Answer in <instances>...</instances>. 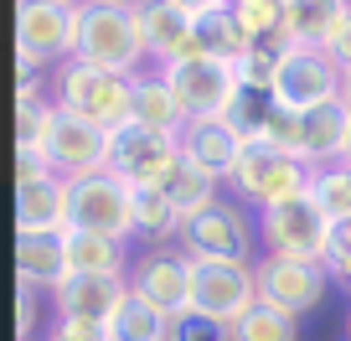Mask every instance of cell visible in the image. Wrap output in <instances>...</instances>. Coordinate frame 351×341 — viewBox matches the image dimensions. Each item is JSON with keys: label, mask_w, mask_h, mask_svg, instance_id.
<instances>
[{"label": "cell", "mask_w": 351, "mask_h": 341, "mask_svg": "<svg viewBox=\"0 0 351 341\" xmlns=\"http://www.w3.org/2000/svg\"><path fill=\"white\" fill-rule=\"evenodd\" d=\"M77 57L109 73L140 78L150 52L140 32V5L134 0H77Z\"/></svg>", "instance_id": "obj_1"}, {"label": "cell", "mask_w": 351, "mask_h": 341, "mask_svg": "<svg viewBox=\"0 0 351 341\" xmlns=\"http://www.w3.org/2000/svg\"><path fill=\"white\" fill-rule=\"evenodd\" d=\"M52 104L62 114L83 124H99V130H124L130 124V109H134V78L124 73H109V67H93L83 57L62 62L52 73Z\"/></svg>", "instance_id": "obj_2"}, {"label": "cell", "mask_w": 351, "mask_h": 341, "mask_svg": "<svg viewBox=\"0 0 351 341\" xmlns=\"http://www.w3.org/2000/svg\"><path fill=\"white\" fill-rule=\"evenodd\" d=\"M258 238H263V253L326 264V259H330V243H336V222H330L326 207L305 191V197L285 202V207L258 212Z\"/></svg>", "instance_id": "obj_3"}, {"label": "cell", "mask_w": 351, "mask_h": 341, "mask_svg": "<svg viewBox=\"0 0 351 341\" xmlns=\"http://www.w3.org/2000/svg\"><path fill=\"white\" fill-rule=\"evenodd\" d=\"M16 57L62 67L77 57V0H21L16 5Z\"/></svg>", "instance_id": "obj_4"}, {"label": "cell", "mask_w": 351, "mask_h": 341, "mask_svg": "<svg viewBox=\"0 0 351 341\" xmlns=\"http://www.w3.org/2000/svg\"><path fill=\"white\" fill-rule=\"evenodd\" d=\"M67 222L77 233H99V238H134V187H124L114 171L67 181Z\"/></svg>", "instance_id": "obj_5"}, {"label": "cell", "mask_w": 351, "mask_h": 341, "mask_svg": "<svg viewBox=\"0 0 351 341\" xmlns=\"http://www.w3.org/2000/svg\"><path fill=\"white\" fill-rule=\"evenodd\" d=\"M253 238H258V217L238 207V202H212L191 222H181V253L186 259H217V264H253Z\"/></svg>", "instance_id": "obj_6"}, {"label": "cell", "mask_w": 351, "mask_h": 341, "mask_svg": "<svg viewBox=\"0 0 351 341\" xmlns=\"http://www.w3.org/2000/svg\"><path fill=\"white\" fill-rule=\"evenodd\" d=\"M253 212H269V207H285V202L305 197L310 191V165L289 161V155L269 150V145H243V161L228 181Z\"/></svg>", "instance_id": "obj_7"}, {"label": "cell", "mask_w": 351, "mask_h": 341, "mask_svg": "<svg viewBox=\"0 0 351 341\" xmlns=\"http://www.w3.org/2000/svg\"><path fill=\"white\" fill-rule=\"evenodd\" d=\"M67 222V181L52 176L42 155H16V233H62Z\"/></svg>", "instance_id": "obj_8"}, {"label": "cell", "mask_w": 351, "mask_h": 341, "mask_svg": "<svg viewBox=\"0 0 351 341\" xmlns=\"http://www.w3.org/2000/svg\"><path fill=\"white\" fill-rule=\"evenodd\" d=\"M253 279H258V300L263 305L285 310V316H305L326 300L330 285V269L326 264H310V259H279V253H263L253 259Z\"/></svg>", "instance_id": "obj_9"}, {"label": "cell", "mask_w": 351, "mask_h": 341, "mask_svg": "<svg viewBox=\"0 0 351 341\" xmlns=\"http://www.w3.org/2000/svg\"><path fill=\"white\" fill-rule=\"evenodd\" d=\"M165 78H171L176 99L191 119H222L232 109V99L243 93L238 67L222 62V57H186V62L165 67Z\"/></svg>", "instance_id": "obj_10"}, {"label": "cell", "mask_w": 351, "mask_h": 341, "mask_svg": "<svg viewBox=\"0 0 351 341\" xmlns=\"http://www.w3.org/2000/svg\"><path fill=\"white\" fill-rule=\"evenodd\" d=\"M341 83H346V73L336 67L330 52L295 47L274 78V104L279 109H295V114H310L320 104H341Z\"/></svg>", "instance_id": "obj_11"}, {"label": "cell", "mask_w": 351, "mask_h": 341, "mask_svg": "<svg viewBox=\"0 0 351 341\" xmlns=\"http://www.w3.org/2000/svg\"><path fill=\"white\" fill-rule=\"evenodd\" d=\"M258 305V279L253 264H217V259H191V310L212 320H243Z\"/></svg>", "instance_id": "obj_12"}, {"label": "cell", "mask_w": 351, "mask_h": 341, "mask_svg": "<svg viewBox=\"0 0 351 341\" xmlns=\"http://www.w3.org/2000/svg\"><path fill=\"white\" fill-rule=\"evenodd\" d=\"M176 165H181V145L176 140H165V134H155V130H140V124L114 130L109 171L124 187H165Z\"/></svg>", "instance_id": "obj_13"}, {"label": "cell", "mask_w": 351, "mask_h": 341, "mask_svg": "<svg viewBox=\"0 0 351 341\" xmlns=\"http://www.w3.org/2000/svg\"><path fill=\"white\" fill-rule=\"evenodd\" d=\"M130 290L145 300V305H155L160 316H181V310H191V259L181 248H150L140 253L130 264Z\"/></svg>", "instance_id": "obj_14"}, {"label": "cell", "mask_w": 351, "mask_h": 341, "mask_svg": "<svg viewBox=\"0 0 351 341\" xmlns=\"http://www.w3.org/2000/svg\"><path fill=\"white\" fill-rule=\"evenodd\" d=\"M109 155H114V134L99 130V124H83L73 114L57 109V130L47 140V165L52 176L62 181H83V176H99L109 171Z\"/></svg>", "instance_id": "obj_15"}, {"label": "cell", "mask_w": 351, "mask_h": 341, "mask_svg": "<svg viewBox=\"0 0 351 341\" xmlns=\"http://www.w3.org/2000/svg\"><path fill=\"white\" fill-rule=\"evenodd\" d=\"M140 32L150 67H176L197 57V5L191 0H140Z\"/></svg>", "instance_id": "obj_16"}, {"label": "cell", "mask_w": 351, "mask_h": 341, "mask_svg": "<svg viewBox=\"0 0 351 341\" xmlns=\"http://www.w3.org/2000/svg\"><path fill=\"white\" fill-rule=\"evenodd\" d=\"M47 300H52V316L88 320V326L109 331V320L130 300V274H67Z\"/></svg>", "instance_id": "obj_17"}, {"label": "cell", "mask_w": 351, "mask_h": 341, "mask_svg": "<svg viewBox=\"0 0 351 341\" xmlns=\"http://www.w3.org/2000/svg\"><path fill=\"white\" fill-rule=\"evenodd\" d=\"M130 124L155 130V134H165V140H181V130L191 124V114L181 109V99H176V89H171V78H165V67H145V73L134 78Z\"/></svg>", "instance_id": "obj_18"}, {"label": "cell", "mask_w": 351, "mask_h": 341, "mask_svg": "<svg viewBox=\"0 0 351 341\" xmlns=\"http://www.w3.org/2000/svg\"><path fill=\"white\" fill-rule=\"evenodd\" d=\"M176 145H181V155H186L197 171L217 176L222 187L232 181V171H238V161H243V140H238L222 119H191Z\"/></svg>", "instance_id": "obj_19"}, {"label": "cell", "mask_w": 351, "mask_h": 341, "mask_svg": "<svg viewBox=\"0 0 351 341\" xmlns=\"http://www.w3.org/2000/svg\"><path fill=\"white\" fill-rule=\"evenodd\" d=\"M191 5H197V57H222L238 67L253 52V36L243 32L238 11L222 0H191Z\"/></svg>", "instance_id": "obj_20"}, {"label": "cell", "mask_w": 351, "mask_h": 341, "mask_svg": "<svg viewBox=\"0 0 351 341\" xmlns=\"http://www.w3.org/2000/svg\"><path fill=\"white\" fill-rule=\"evenodd\" d=\"M346 16H351V0H285V36L295 47L330 52Z\"/></svg>", "instance_id": "obj_21"}, {"label": "cell", "mask_w": 351, "mask_h": 341, "mask_svg": "<svg viewBox=\"0 0 351 341\" xmlns=\"http://www.w3.org/2000/svg\"><path fill=\"white\" fill-rule=\"evenodd\" d=\"M16 279H21L26 290H36V295H42V290L52 295L67 279L62 238H52V233H16Z\"/></svg>", "instance_id": "obj_22"}, {"label": "cell", "mask_w": 351, "mask_h": 341, "mask_svg": "<svg viewBox=\"0 0 351 341\" xmlns=\"http://www.w3.org/2000/svg\"><path fill=\"white\" fill-rule=\"evenodd\" d=\"M305 145H310V171L315 165H341L351 155V109L346 104H320L305 114Z\"/></svg>", "instance_id": "obj_23"}, {"label": "cell", "mask_w": 351, "mask_h": 341, "mask_svg": "<svg viewBox=\"0 0 351 341\" xmlns=\"http://www.w3.org/2000/svg\"><path fill=\"white\" fill-rule=\"evenodd\" d=\"M62 248H67V274H130V264H124V243H114V238L67 228Z\"/></svg>", "instance_id": "obj_24"}, {"label": "cell", "mask_w": 351, "mask_h": 341, "mask_svg": "<svg viewBox=\"0 0 351 341\" xmlns=\"http://www.w3.org/2000/svg\"><path fill=\"white\" fill-rule=\"evenodd\" d=\"M217 187H222L217 176H207V171H197V165H191L186 155H181V165H176V171H171V181H165L160 191H165V197H171L176 217H181V222H191V217H197V212H207L212 202H222V197H217Z\"/></svg>", "instance_id": "obj_25"}, {"label": "cell", "mask_w": 351, "mask_h": 341, "mask_svg": "<svg viewBox=\"0 0 351 341\" xmlns=\"http://www.w3.org/2000/svg\"><path fill=\"white\" fill-rule=\"evenodd\" d=\"M52 130H57V104L42 93H21L16 99V155H42L47 161Z\"/></svg>", "instance_id": "obj_26"}, {"label": "cell", "mask_w": 351, "mask_h": 341, "mask_svg": "<svg viewBox=\"0 0 351 341\" xmlns=\"http://www.w3.org/2000/svg\"><path fill=\"white\" fill-rule=\"evenodd\" d=\"M134 233L155 248H171V238H181V217L160 187H134Z\"/></svg>", "instance_id": "obj_27"}, {"label": "cell", "mask_w": 351, "mask_h": 341, "mask_svg": "<svg viewBox=\"0 0 351 341\" xmlns=\"http://www.w3.org/2000/svg\"><path fill=\"white\" fill-rule=\"evenodd\" d=\"M165 336H171V316H160L155 305H145L130 290L124 310L109 320V341H165Z\"/></svg>", "instance_id": "obj_28"}, {"label": "cell", "mask_w": 351, "mask_h": 341, "mask_svg": "<svg viewBox=\"0 0 351 341\" xmlns=\"http://www.w3.org/2000/svg\"><path fill=\"white\" fill-rule=\"evenodd\" d=\"M310 197L326 207V217L336 222H351V161L341 165H315L310 171Z\"/></svg>", "instance_id": "obj_29"}, {"label": "cell", "mask_w": 351, "mask_h": 341, "mask_svg": "<svg viewBox=\"0 0 351 341\" xmlns=\"http://www.w3.org/2000/svg\"><path fill=\"white\" fill-rule=\"evenodd\" d=\"M232 341H300V326H295V316L258 300L243 320H232Z\"/></svg>", "instance_id": "obj_30"}, {"label": "cell", "mask_w": 351, "mask_h": 341, "mask_svg": "<svg viewBox=\"0 0 351 341\" xmlns=\"http://www.w3.org/2000/svg\"><path fill=\"white\" fill-rule=\"evenodd\" d=\"M258 145H269V150H279V155H289V161L310 165V145H305V114H295V109H279V104H274V114H269V124H263V140H258Z\"/></svg>", "instance_id": "obj_31"}, {"label": "cell", "mask_w": 351, "mask_h": 341, "mask_svg": "<svg viewBox=\"0 0 351 341\" xmlns=\"http://www.w3.org/2000/svg\"><path fill=\"white\" fill-rule=\"evenodd\" d=\"M269 114H274V99H269V93H248V89H243L238 99H232V109L222 114V124H228V130L238 134L243 145H258V140H263V124H269Z\"/></svg>", "instance_id": "obj_32"}, {"label": "cell", "mask_w": 351, "mask_h": 341, "mask_svg": "<svg viewBox=\"0 0 351 341\" xmlns=\"http://www.w3.org/2000/svg\"><path fill=\"white\" fill-rule=\"evenodd\" d=\"M232 11H238L243 32H248L253 42L285 26V0H232Z\"/></svg>", "instance_id": "obj_33"}, {"label": "cell", "mask_w": 351, "mask_h": 341, "mask_svg": "<svg viewBox=\"0 0 351 341\" xmlns=\"http://www.w3.org/2000/svg\"><path fill=\"white\" fill-rule=\"evenodd\" d=\"M165 341H232V326L202 316V310H181V316L171 320V336Z\"/></svg>", "instance_id": "obj_34"}, {"label": "cell", "mask_w": 351, "mask_h": 341, "mask_svg": "<svg viewBox=\"0 0 351 341\" xmlns=\"http://www.w3.org/2000/svg\"><path fill=\"white\" fill-rule=\"evenodd\" d=\"M42 341H109L104 326H88V320H67V316H52Z\"/></svg>", "instance_id": "obj_35"}, {"label": "cell", "mask_w": 351, "mask_h": 341, "mask_svg": "<svg viewBox=\"0 0 351 341\" xmlns=\"http://www.w3.org/2000/svg\"><path fill=\"white\" fill-rule=\"evenodd\" d=\"M330 279H341V285H351V222H341L336 228V243H330V259H326Z\"/></svg>", "instance_id": "obj_36"}, {"label": "cell", "mask_w": 351, "mask_h": 341, "mask_svg": "<svg viewBox=\"0 0 351 341\" xmlns=\"http://www.w3.org/2000/svg\"><path fill=\"white\" fill-rule=\"evenodd\" d=\"M330 57H336V67H341V73H351V16L341 21L336 42H330Z\"/></svg>", "instance_id": "obj_37"}, {"label": "cell", "mask_w": 351, "mask_h": 341, "mask_svg": "<svg viewBox=\"0 0 351 341\" xmlns=\"http://www.w3.org/2000/svg\"><path fill=\"white\" fill-rule=\"evenodd\" d=\"M32 331H36V290L21 285V341H32Z\"/></svg>", "instance_id": "obj_38"}, {"label": "cell", "mask_w": 351, "mask_h": 341, "mask_svg": "<svg viewBox=\"0 0 351 341\" xmlns=\"http://www.w3.org/2000/svg\"><path fill=\"white\" fill-rule=\"evenodd\" d=\"M341 104L351 109V73H346V83H341Z\"/></svg>", "instance_id": "obj_39"}, {"label": "cell", "mask_w": 351, "mask_h": 341, "mask_svg": "<svg viewBox=\"0 0 351 341\" xmlns=\"http://www.w3.org/2000/svg\"><path fill=\"white\" fill-rule=\"evenodd\" d=\"M346 341H351V316H346Z\"/></svg>", "instance_id": "obj_40"}, {"label": "cell", "mask_w": 351, "mask_h": 341, "mask_svg": "<svg viewBox=\"0 0 351 341\" xmlns=\"http://www.w3.org/2000/svg\"><path fill=\"white\" fill-rule=\"evenodd\" d=\"M346 161H351V155H346Z\"/></svg>", "instance_id": "obj_41"}]
</instances>
